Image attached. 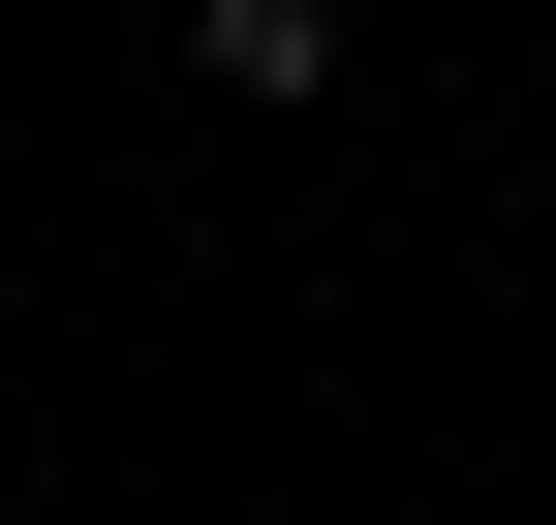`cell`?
<instances>
[{"instance_id":"obj_1","label":"cell","mask_w":556,"mask_h":525,"mask_svg":"<svg viewBox=\"0 0 556 525\" xmlns=\"http://www.w3.org/2000/svg\"><path fill=\"white\" fill-rule=\"evenodd\" d=\"M186 93H248V124H309V93H340V0H186Z\"/></svg>"}]
</instances>
